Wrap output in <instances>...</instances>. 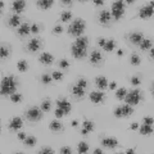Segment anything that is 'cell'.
Returning a JSON list of instances; mask_svg holds the SVG:
<instances>
[{
	"instance_id": "603a6c76",
	"label": "cell",
	"mask_w": 154,
	"mask_h": 154,
	"mask_svg": "<svg viewBox=\"0 0 154 154\" xmlns=\"http://www.w3.org/2000/svg\"><path fill=\"white\" fill-rule=\"evenodd\" d=\"M36 5L41 11H46V9H50L54 5V2L53 0H38V2H36Z\"/></svg>"
},
{
	"instance_id": "5b68a950",
	"label": "cell",
	"mask_w": 154,
	"mask_h": 154,
	"mask_svg": "<svg viewBox=\"0 0 154 154\" xmlns=\"http://www.w3.org/2000/svg\"><path fill=\"white\" fill-rule=\"evenodd\" d=\"M25 117L27 121H30V122H37L42 118V110L37 107H31L26 110Z\"/></svg>"
},
{
	"instance_id": "b9f144b4",
	"label": "cell",
	"mask_w": 154,
	"mask_h": 154,
	"mask_svg": "<svg viewBox=\"0 0 154 154\" xmlns=\"http://www.w3.org/2000/svg\"><path fill=\"white\" fill-rule=\"evenodd\" d=\"M82 127L84 128H86L89 132H91V131H94V123L91 122V121H89V119H85V121L82 122Z\"/></svg>"
},
{
	"instance_id": "8992f818",
	"label": "cell",
	"mask_w": 154,
	"mask_h": 154,
	"mask_svg": "<svg viewBox=\"0 0 154 154\" xmlns=\"http://www.w3.org/2000/svg\"><path fill=\"white\" fill-rule=\"evenodd\" d=\"M89 62H90V64H91V66L99 67L100 64L103 63V55H102V53H100L99 50H93V51L90 53Z\"/></svg>"
},
{
	"instance_id": "6da1fadb",
	"label": "cell",
	"mask_w": 154,
	"mask_h": 154,
	"mask_svg": "<svg viewBox=\"0 0 154 154\" xmlns=\"http://www.w3.org/2000/svg\"><path fill=\"white\" fill-rule=\"evenodd\" d=\"M17 86H18V82L13 75L3 77L2 86H0V94L3 96H11L17 91Z\"/></svg>"
},
{
	"instance_id": "681fc988",
	"label": "cell",
	"mask_w": 154,
	"mask_h": 154,
	"mask_svg": "<svg viewBox=\"0 0 154 154\" xmlns=\"http://www.w3.org/2000/svg\"><path fill=\"white\" fill-rule=\"evenodd\" d=\"M59 153L60 154H71L72 153V149L69 146H62L59 149Z\"/></svg>"
},
{
	"instance_id": "4316f807",
	"label": "cell",
	"mask_w": 154,
	"mask_h": 154,
	"mask_svg": "<svg viewBox=\"0 0 154 154\" xmlns=\"http://www.w3.org/2000/svg\"><path fill=\"white\" fill-rule=\"evenodd\" d=\"M139 48H140V50H143V51L150 50L152 48H153V41L150 40V38H143V41L140 42Z\"/></svg>"
},
{
	"instance_id": "277c9868",
	"label": "cell",
	"mask_w": 154,
	"mask_h": 154,
	"mask_svg": "<svg viewBox=\"0 0 154 154\" xmlns=\"http://www.w3.org/2000/svg\"><path fill=\"white\" fill-rule=\"evenodd\" d=\"M125 8H126V4L125 2H114L112 4V8H110V16L114 21H119L123 16H125Z\"/></svg>"
},
{
	"instance_id": "ee69618b",
	"label": "cell",
	"mask_w": 154,
	"mask_h": 154,
	"mask_svg": "<svg viewBox=\"0 0 154 154\" xmlns=\"http://www.w3.org/2000/svg\"><path fill=\"white\" fill-rule=\"evenodd\" d=\"M63 32H64V27L62 25H55L54 28H53V33L54 35H62Z\"/></svg>"
},
{
	"instance_id": "7402d4cb",
	"label": "cell",
	"mask_w": 154,
	"mask_h": 154,
	"mask_svg": "<svg viewBox=\"0 0 154 154\" xmlns=\"http://www.w3.org/2000/svg\"><path fill=\"white\" fill-rule=\"evenodd\" d=\"M73 44L76 46L81 48V49H88V46H89V38H88V36H80V37L76 38V41L73 42Z\"/></svg>"
},
{
	"instance_id": "4dcf8cb0",
	"label": "cell",
	"mask_w": 154,
	"mask_h": 154,
	"mask_svg": "<svg viewBox=\"0 0 154 154\" xmlns=\"http://www.w3.org/2000/svg\"><path fill=\"white\" fill-rule=\"evenodd\" d=\"M40 109L42 112H49L51 109V100L50 99H44L40 104Z\"/></svg>"
},
{
	"instance_id": "94428289",
	"label": "cell",
	"mask_w": 154,
	"mask_h": 154,
	"mask_svg": "<svg viewBox=\"0 0 154 154\" xmlns=\"http://www.w3.org/2000/svg\"><path fill=\"white\" fill-rule=\"evenodd\" d=\"M135 149H136V148H131V149H127V150L125 152V153H126V154H134V153H135Z\"/></svg>"
},
{
	"instance_id": "484cf974",
	"label": "cell",
	"mask_w": 154,
	"mask_h": 154,
	"mask_svg": "<svg viewBox=\"0 0 154 154\" xmlns=\"http://www.w3.org/2000/svg\"><path fill=\"white\" fill-rule=\"evenodd\" d=\"M139 132H140L143 136H149V135L153 134V127L150 126V125L143 123L141 126H139Z\"/></svg>"
},
{
	"instance_id": "7a4b0ae2",
	"label": "cell",
	"mask_w": 154,
	"mask_h": 154,
	"mask_svg": "<svg viewBox=\"0 0 154 154\" xmlns=\"http://www.w3.org/2000/svg\"><path fill=\"white\" fill-rule=\"evenodd\" d=\"M85 30H86V23L82 18H76L68 26V33L72 36H76V38L82 36Z\"/></svg>"
},
{
	"instance_id": "e575fe53",
	"label": "cell",
	"mask_w": 154,
	"mask_h": 154,
	"mask_svg": "<svg viewBox=\"0 0 154 154\" xmlns=\"http://www.w3.org/2000/svg\"><path fill=\"white\" fill-rule=\"evenodd\" d=\"M71 19H72V12L66 11V12H62V13H60V21H62V22L67 23V22H69Z\"/></svg>"
},
{
	"instance_id": "44dd1931",
	"label": "cell",
	"mask_w": 154,
	"mask_h": 154,
	"mask_svg": "<svg viewBox=\"0 0 154 154\" xmlns=\"http://www.w3.org/2000/svg\"><path fill=\"white\" fill-rule=\"evenodd\" d=\"M22 23H21V17L18 16V14H13V16L9 17L8 19V26L9 27H12V28H18L19 26H21Z\"/></svg>"
},
{
	"instance_id": "8fae6325",
	"label": "cell",
	"mask_w": 154,
	"mask_h": 154,
	"mask_svg": "<svg viewBox=\"0 0 154 154\" xmlns=\"http://www.w3.org/2000/svg\"><path fill=\"white\" fill-rule=\"evenodd\" d=\"M153 13H154V9H153V5H144L140 11H139V14L137 17L141 18V19H149L153 17Z\"/></svg>"
},
{
	"instance_id": "60d3db41",
	"label": "cell",
	"mask_w": 154,
	"mask_h": 154,
	"mask_svg": "<svg viewBox=\"0 0 154 154\" xmlns=\"http://www.w3.org/2000/svg\"><path fill=\"white\" fill-rule=\"evenodd\" d=\"M51 77H53V80L54 81H62L63 80V77H64V75H63V72H60V71H54L51 73Z\"/></svg>"
},
{
	"instance_id": "f1b7e54d",
	"label": "cell",
	"mask_w": 154,
	"mask_h": 154,
	"mask_svg": "<svg viewBox=\"0 0 154 154\" xmlns=\"http://www.w3.org/2000/svg\"><path fill=\"white\" fill-rule=\"evenodd\" d=\"M122 109V117L123 118H126V117H130L132 113H134V108H132V105H128V104H125L121 107Z\"/></svg>"
},
{
	"instance_id": "ac0fdd59",
	"label": "cell",
	"mask_w": 154,
	"mask_h": 154,
	"mask_svg": "<svg viewBox=\"0 0 154 154\" xmlns=\"http://www.w3.org/2000/svg\"><path fill=\"white\" fill-rule=\"evenodd\" d=\"M17 35L19 37H26L28 35H31V25H28L27 22L22 23V25L17 28Z\"/></svg>"
},
{
	"instance_id": "91938a15",
	"label": "cell",
	"mask_w": 154,
	"mask_h": 154,
	"mask_svg": "<svg viewBox=\"0 0 154 154\" xmlns=\"http://www.w3.org/2000/svg\"><path fill=\"white\" fill-rule=\"evenodd\" d=\"M79 125H80V122L77 121V119H73V121L71 122V126H72V127H75V128H76V127H79Z\"/></svg>"
},
{
	"instance_id": "680465c9",
	"label": "cell",
	"mask_w": 154,
	"mask_h": 154,
	"mask_svg": "<svg viewBox=\"0 0 154 154\" xmlns=\"http://www.w3.org/2000/svg\"><path fill=\"white\" fill-rule=\"evenodd\" d=\"M94 4L96 7H102V5H104V2L103 0H94Z\"/></svg>"
},
{
	"instance_id": "f6af8a7d",
	"label": "cell",
	"mask_w": 154,
	"mask_h": 154,
	"mask_svg": "<svg viewBox=\"0 0 154 154\" xmlns=\"http://www.w3.org/2000/svg\"><path fill=\"white\" fill-rule=\"evenodd\" d=\"M41 31V28H40V25H37V23H33V25H31V33L32 35H38Z\"/></svg>"
},
{
	"instance_id": "ffe728a7",
	"label": "cell",
	"mask_w": 154,
	"mask_h": 154,
	"mask_svg": "<svg viewBox=\"0 0 154 154\" xmlns=\"http://www.w3.org/2000/svg\"><path fill=\"white\" fill-rule=\"evenodd\" d=\"M95 84H96V88H98V90L103 91L105 89H108V81L107 79H105L104 76H98L95 79Z\"/></svg>"
},
{
	"instance_id": "1f68e13d",
	"label": "cell",
	"mask_w": 154,
	"mask_h": 154,
	"mask_svg": "<svg viewBox=\"0 0 154 154\" xmlns=\"http://www.w3.org/2000/svg\"><path fill=\"white\" fill-rule=\"evenodd\" d=\"M77 152L80 154H85L89 152V144L86 141H80L79 145H77Z\"/></svg>"
},
{
	"instance_id": "7bdbcfd3",
	"label": "cell",
	"mask_w": 154,
	"mask_h": 154,
	"mask_svg": "<svg viewBox=\"0 0 154 154\" xmlns=\"http://www.w3.org/2000/svg\"><path fill=\"white\" fill-rule=\"evenodd\" d=\"M130 82H131V85L135 86V88H139V86L141 85V79L139 76H132L131 80H130Z\"/></svg>"
},
{
	"instance_id": "cb8c5ba5",
	"label": "cell",
	"mask_w": 154,
	"mask_h": 154,
	"mask_svg": "<svg viewBox=\"0 0 154 154\" xmlns=\"http://www.w3.org/2000/svg\"><path fill=\"white\" fill-rule=\"evenodd\" d=\"M11 57V48H9L8 44H2L0 46V58L2 60H5Z\"/></svg>"
},
{
	"instance_id": "db71d44e",
	"label": "cell",
	"mask_w": 154,
	"mask_h": 154,
	"mask_svg": "<svg viewBox=\"0 0 154 154\" xmlns=\"http://www.w3.org/2000/svg\"><path fill=\"white\" fill-rule=\"evenodd\" d=\"M130 130H131V131H137L139 130V123L137 122H132L131 125H130Z\"/></svg>"
},
{
	"instance_id": "e0dca14e",
	"label": "cell",
	"mask_w": 154,
	"mask_h": 154,
	"mask_svg": "<svg viewBox=\"0 0 154 154\" xmlns=\"http://www.w3.org/2000/svg\"><path fill=\"white\" fill-rule=\"evenodd\" d=\"M26 2H23V0H16V2H13L12 3V9H13V12L16 13V14H21L25 12V9H26Z\"/></svg>"
},
{
	"instance_id": "30bf717a",
	"label": "cell",
	"mask_w": 154,
	"mask_h": 154,
	"mask_svg": "<svg viewBox=\"0 0 154 154\" xmlns=\"http://www.w3.org/2000/svg\"><path fill=\"white\" fill-rule=\"evenodd\" d=\"M100 144H102L103 148H107V149H116V148L119 145L118 140H117L116 137H113V136L103 137L102 140H100Z\"/></svg>"
},
{
	"instance_id": "9c48e42d",
	"label": "cell",
	"mask_w": 154,
	"mask_h": 154,
	"mask_svg": "<svg viewBox=\"0 0 154 154\" xmlns=\"http://www.w3.org/2000/svg\"><path fill=\"white\" fill-rule=\"evenodd\" d=\"M89 99L93 104H102L104 102V99H105V94L100 90L91 91V93L89 94Z\"/></svg>"
},
{
	"instance_id": "d6a6232c",
	"label": "cell",
	"mask_w": 154,
	"mask_h": 154,
	"mask_svg": "<svg viewBox=\"0 0 154 154\" xmlns=\"http://www.w3.org/2000/svg\"><path fill=\"white\" fill-rule=\"evenodd\" d=\"M37 143V139L35 136H27L25 139V141H23V144H25V146H28V148H32L35 146Z\"/></svg>"
},
{
	"instance_id": "d4e9b609",
	"label": "cell",
	"mask_w": 154,
	"mask_h": 154,
	"mask_svg": "<svg viewBox=\"0 0 154 154\" xmlns=\"http://www.w3.org/2000/svg\"><path fill=\"white\" fill-rule=\"evenodd\" d=\"M49 130L51 132H62L63 131V125H62L59 121L54 119V121H51L49 123Z\"/></svg>"
},
{
	"instance_id": "ba28073f",
	"label": "cell",
	"mask_w": 154,
	"mask_h": 154,
	"mask_svg": "<svg viewBox=\"0 0 154 154\" xmlns=\"http://www.w3.org/2000/svg\"><path fill=\"white\" fill-rule=\"evenodd\" d=\"M41 48H42L41 40H40V38H37V37H33V38H31V40L27 42L26 49L30 53H37L38 50L41 49Z\"/></svg>"
},
{
	"instance_id": "816d5d0a",
	"label": "cell",
	"mask_w": 154,
	"mask_h": 154,
	"mask_svg": "<svg viewBox=\"0 0 154 154\" xmlns=\"http://www.w3.org/2000/svg\"><path fill=\"white\" fill-rule=\"evenodd\" d=\"M27 137V135H26V132H22V131H19L18 134H17V139L19 141H25V139Z\"/></svg>"
},
{
	"instance_id": "7dc6e473",
	"label": "cell",
	"mask_w": 154,
	"mask_h": 154,
	"mask_svg": "<svg viewBox=\"0 0 154 154\" xmlns=\"http://www.w3.org/2000/svg\"><path fill=\"white\" fill-rule=\"evenodd\" d=\"M113 114H114V117H116V118H123V117H122V109H121V107L114 108Z\"/></svg>"
},
{
	"instance_id": "9a60e30c",
	"label": "cell",
	"mask_w": 154,
	"mask_h": 154,
	"mask_svg": "<svg viewBox=\"0 0 154 154\" xmlns=\"http://www.w3.org/2000/svg\"><path fill=\"white\" fill-rule=\"evenodd\" d=\"M127 38H128V41L131 42L132 45H140V42L143 41V38H144V35H143V32H131V33H128L127 35Z\"/></svg>"
},
{
	"instance_id": "4fadbf2b",
	"label": "cell",
	"mask_w": 154,
	"mask_h": 154,
	"mask_svg": "<svg viewBox=\"0 0 154 154\" xmlns=\"http://www.w3.org/2000/svg\"><path fill=\"white\" fill-rule=\"evenodd\" d=\"M22 126H23V119L21 117H13L8 122V128L11 131H18L19 128H22Z\"/></svg>"
},
{
	"instance_id": "03108f58",
	"label": "cell",
	"mask_w": 154,
	"mask_h": 154,
	"mask_svg": "<svg viewBox=\"0 0 154 154\" xmlns=\"http://www.w3.org/2000/svg\"><path fill=\"white\" fill-rule=\"evenodd\" d=\"M135 3V0H127V2H125V4H127V5H128V4H134Z\"/></svg>"
},
{
	"instance_id": "f35d334b",
	"label": "cell",
	"mask_w": 154,
	"mask_h": 154,
	"mask_svg": "<svg viewBox=\"0 0 154 154\" xmlns=\"http://www.w3.org/2000/svg\"><path fill=\"white\" fill-rule=\"evenodd\" d=\"M76 86H79V88H81V89H86L89 86V82H88L86 79H84V77H80L76 82Z\"/></svg>"
},
{
	"instance_id": "6125c7cd",
	"label": "cell",
	"mask_w": 154,
	"mask_h": 154,
	"mask_svg": "<svg viewBox=\"0 0 154 154\" xmlns=\"http://www.w3.org/2000/svg\"><path fill=\"white\" fill-rule=\"evenodd\" d=\"M94 154H103V150L100 148H96V149H94Z\"/></svg>"
},
{
	"instance_id": "bcb514c9",
	"label": "cell",
	"mask_w": 154,
	"mask_h": 154,
	"mask_svg": "<svg viewBox=\"0 0 154 154\" xmlns=\"http://www.w3.org/2000/svg\"><path fill=\"white\" fill-rule=\"evenodd\" d=\"M38 153H40V154H53V153H54V150H53L50 146H42L40 150H38Z\"/></svg>"
},
{
	"instance_id": "11a10c76",
	"label": "cell",
	"mask_w": 154,
	"mask_h": 154,
	"mask_svg": "<svg viewBox=\"0 0 154 154\" xmlns=\"http://www.w3.org/2000/svg\"><path fill=\"white\" fill-rule=\"evenodd\" d=\"M108 89L109 90H116L117 89V82H116V81H112L110 84H108Z\"/></svg>"
},
{
	"instance_id": "8d00e7d4",
	"label": "cell",
	"mask_w": 154,
	"mask_h": 154,
	"mask_svg": "<svg viewBox=\"0 0 154 154\" xmlns=\"http://www.w3.org/2000/svg\"><path fill=\"white\" fill-rule=\"evenodd\" d=\"M40 80H41V82L44 84V85H50L53 81V77H51V75H49V73H44L41 77H40Z\"/></svg>"
},
{
	"instance_id": "52a82bcc",
	"label": "cell",
	"mask_w": 154,
	"mask_h": 154,
	"mask_svg": "<svg viewBox=\"0 0 154 154\" xmlns=\"http://www.w3.org/2000/svg\"><path fill=\"white\" fill-rule=\"evenodd\" d=\"M71 54L73 58L76 59H85L86 57H88V49H81V48L76 46L75 44L71 45Z\"/></svg>"
},
{
	"instance_id": "2e32d148",
	"label": "cell",
	"mask_w": 154,
	"mask_h": 154,
	"mask_svg": "<svg viewBox=\"0 0 154 154\" xmlns=\"http://www.w3.org/2000/svg\"><path fill=\"white\" fill-rule=\"evenodd\" d=\"M38 62L44 66H51L54 63V55H53L51 53H42V54H40V57H38Z\"/></svg>"
},
{
	"instance_id": "d590c367",
	"label": "cell",
	"mask_w": 154,
	"mask_h": 154,
	"mask_svg": "<svg viewBox=\"0 0 154 154\" xmlns=\"http://www.w3.org/2000/svg\"><path fill=\"white\" fill-rule=\"evenodd\" d=\"M126 94H127V89L119 88L117 91H116V98H117L118 100H123L125 96H126Z\"/></svg>"
},
{
	"instance_id": "d6986e66",
	"label": "cell",
	"mask_w": 154,
	"mask_h": 154,
	"mask_svg": "<svg viewBox=\"0 0 154 154\" xmlns=\"http://www.w3.org/2000/svg\"><path fill=\"white\" fill-rule=\"evenodd\" d=\"M71 94H72V96H73L75 99H79V100L85 98V95H86L85 89H81V88H79V86H76V85H73L71 88Z\"/></svg>"
},
{
	"instance_id": "c3c4849f",
	"label": "cell",
	"mask_w": 154,
	"mask_h": 154,
	"mask_svg": "<svg viewBox=\"0 0 154 154\" xmlns=\"http://www.w3.org/2000/svg\"><path fill=\"white\" fill-rule=\"evenodd\" d=\"M54 116H55L57 118H62L63 116H66V113H64V110H63V109L57 108V109H55V112H54Z\"/></svg>"
},
{
	"instance_id": "f546056e",
	"label": "cell",
	"mask_w": 154,
	"mask_h": 154,
	"mask_svg": "<svg viewBox=\"0 0 154 154\" xmlns=\"http://www.w3.org/2000/svg\"><path fill=\"white\" fill-rule=\"evenodd\" d=\"M17 69H18V72H21V73H25V72L28 71V63L25 59H21L17 63Z\"/></svg>"
},
{
	"instance_id": "5bb4252c",
	"label": "cell",
	"mask_w": 154,
	"mask_h": 154,
	"mask_svg": "<svg viewBox=\"0 0 154 154\" xmlns=\"http://www.w3.org/2000/svg\"><path fill=\"white\" fill-rule=\"evenodd\" d=\"M57 108L63 109V110H64V113H66V116H68V114L71 113L72 104H71V103H69L67 99L62 98V99H58V100H57Z\"/></svg>"
},
{
	"instance_id": "7c38bea8",
	"label": "cell",
	"mask_w": 154,
	"mask_h": 154,
	"mask_svg": "<svg viewBox=\"0 0 154 154\" xmlns=\"http://www.w3.org/2000/svg\"><path fill=\"white\" fill-rule=\"evenodd\" d=\"M112 16H110V12L108 11H102L99 13V16H98V22L100 23V25H103L107 27L110 22H112Z\"/></svg>"
},
{
	"instance_id": "ab89813d",
	"label": "cell",
	"mask_w": 154,
	"mask_h": 154,
	"mask_svg": "<svg viewBox=\"0 0 154 154\" xmlns=\"http://www.w3.org/2000/svg\"><path fill=\"white\" fill-rule=\"evenodd\" d=\"M58 67H59L60 69H63V71H67L69 68V62L63 58V59H60L59 62H58Z\"/></svg>"
},
{
	"instance_id": "836d02e7",
	"label": "cell",
	"mask_w": 154,
	"mask_h": 154,
	"mask_svg": "<svg viewBox=\"0 0 154 154\" xmlns=\"http://www.w3.org/2000/svg\"><path fill=\"white\" fill-rule=\"evenodd\" d=\"M130 63H131L132 66H135V67L140 66V63H141V58L139 57L136 53H132L131 57H130Z\"/></svg>"
},
{
	"instance_id": "3957f363",
	"label": "cell",
	"mask_w": 154,
	"mask_h": 154,
	"mask_svg": "<svg viewBox=\"0 0 154 154\" xmlns=\"http://www.w3.org/2000/svg\"><path fill=\"white\" fill-rule=\"evenodd\" d=\"M144 99V95L141 93L140 89H134L131 91H127L126 96H125V102H126V104L128 105H132V107H135V105H137L139 103H141Z\"/></svg>"
},
{
	"instance_id": "be15d7a7",
	"label": "cell",
	"mask_w": 154,
	"mask_h": 154,
	"mask_svg": "<svg viewBox=\"0 0 154 154\" xmlns=\"http://www.w3.org/2000/svg\"><path fill=\"white\" fill-rule=\"evenodd\" d=\"M149 58H150L152 60H153V58H154V50H153V48L149 50Z\"/></svg>"
},
{
	"instance_id": "6f0895ef",
	"label": "cell",
	"mask_w": 154,
	"mask_h": 154,
	"mask_svg": "<svg viewBox=\"0 0 154 154\" xmlns=\"http://www.w3.org/2000/svg\"><path fill=\"white\" fill-rule=\"evenodd\" d=\"M80 134L82 135V136H88V135H89L90 132H89V131H88V130H86V128H84V127H82V128L80 130Z\"/></svg>"
},
{
	"instance_id": "74e56055",
	"label": "cell",
	"mask_w": 154,
	"mask_h": 154,
	"mask_svg": "<svg viewBox=\"0 0 154 154\" xmlns=\"http://www.w3.org/2000/svg\"><path fill=\"white\" fill-rule=\"evenodd\" d=\"M23 100V95L22 94H18V93H14L13 95H11V102L14 104H18Z\"/></svg>"
},
{
	"instance_id": "9f6ffc18",
	"label": "cell",
	"mask_w": 154,
	"mask_h": 154,
	"mask_svg": "<svg viewBox=\"0 0 154 154\" xmlns=\"http://www.w3.org/2000/svg\"><path fill=\"white\" fill-rule=\"evenodd\" d=\"M72 3H73L72 0H62V4H63V7H71Z\"/></svg>"
},
{
	"instance_id": "f907efd6",
	"label": "cell",
	"mask_w": 154,
	"mask_h": 154,
	"mask_svg": "<svg viewBox=\"0 0 154 154\" xmlns=\"http://www.w3.org/2000/svg\"><path fill=\"white\" fill-rule=\"evenodd\" d=\"M153 122H154V119H153V117H150V116H146V117H144L143 118V123H145V125H153Z\"/></svg>"
},
{
	"instance_id": "e7e4bbea",
	"label": "cell",
	"mask_w": 154,
	"mask_h": 154,
	"mask_svg": "<svg viewBox=\"0 0 154 154\" xmlns=\"http://www.w3.org/2000/svg\"><path fill=\"white\" fill-rule=\"evenodd\" d=\"M123 54H125V51L122 49H118L117 50V57H123Z\"/></svg>"
},
{
	"instance_id": "f5cc1de1",
	"label": "cell",
	"mask_w": 154,
	"mask_h": 154,
	"mask_svg": "<svg viewBox=\"0 0 154 154\" xmlns=\"http://www.w3.org/2000/svg\"><path fill=\"white\" fill-rule=\"evenodd\" d=\"M105 42H107V38H104V37H100L99 40L96 41V44H98V46H99V48H104Z\"/></svg>"
},
{
	"instance_id": "83f0119b",
	"label": "cell",
	"mask_w": 154,
	"mask_h": 154,
	"mask_svg": "<svg viewBox=\"0 0 154 154\" xmlns=\"http://www.w3.org/2000/svg\"><path fill=\"white\" fill-rule=\"evenodd\" d=\"M116 46H117V42H116V40L110 38V40H107V42H105V45H104L103 49L107 53H112L116 49Z\"/></svg>"
},
{
	"instance_id": "003e7915",
	"label": "cell",
	"mask_w": 154,
	"mask_h": 154,
	"mask_svg": "<svg viewBox=\"0 0 154 154\" xmlns=\"http://www.w3.org/2000/svg\"><path fill=\"white\" fill-rule=\"evenodd\" d=\"M3 8H4V2H0V9L3 11Z\"/></svg>"
}]
</instances>
